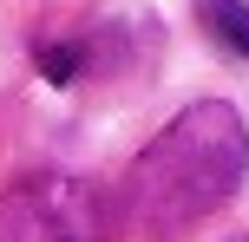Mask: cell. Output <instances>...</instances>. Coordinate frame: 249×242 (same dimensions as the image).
<instances>
[{
    "label": "cell",
    "mask_w": 249,
    "mask_h": 242,
    "mask_svg": "<svg viewBox=\"0 0 249 242\" xmlns=\"http://www.w3.org/2000/svg\"><path fill=\"white\" fill-rule=\"evenodd\" d=\"M249 177V125L236 105L223 98H197L138 151L131 177H124V223L151 242H171L184 229H197L203 216L230 203Z\"/></svg>",
    "instance_id": "6da1fadb"
},
{
    "label": "cell",
    "mask_w": 249,
    "mask_h": 242,
    "mask_svg": "<svg viewBox=\"0 0 249 242\" xmlns=\"http://www.w3.org/2000/svg\"><path fill=\"white\" fill-rule=\"evenodd\" d=\"M197 26H203L223 52L249 59V0H197Z\"/></svg>",
    "instance_id": "3957f363"
},
{
    "label": "cell",
    "mask_w": 249,
    "mask_h": 242,
    "mask_svg": "<svg viewBox=\"0 0 249 242\" xmlns=\"http://www.w3.org/2000/svg\"><path fill=\"white\" fill-rule=\"evenodd\" d=\"M112 190L79 170H26L0 190V242H112Z\"/></svg>",
    "instance_id": "7a4b0ae2"
},
{
    "label": "cell",
    "mask_w": 249,
    "mask_h": 242,
    "mask_svg": "<svg viewBox=\"0 0 249 242\" xmlns=\"http://www.w3.org/2000/svg\"><path fill=\"white\" fill-rule=\"evenodd\" d=\"M79 59H86L79 46H39V72H46L53 85H72V79H79Z\"/></svg>",
    "instance_id": "277c9868"
},
{
    "label": "cell",
    "mask_w": 249,
    "mask_h": 242,
    "mask_svg": "<svg viewBox=\"0 0 249 242\" xmlns=\"http://www.w3.org/2000/svg\"><path fill=\"white\" fill-rule=\"evenodd\" d=\"M236 242H249V236H236Z\"/></svg>",
    "instance_id": "5b68a950"
}]
</instances>
